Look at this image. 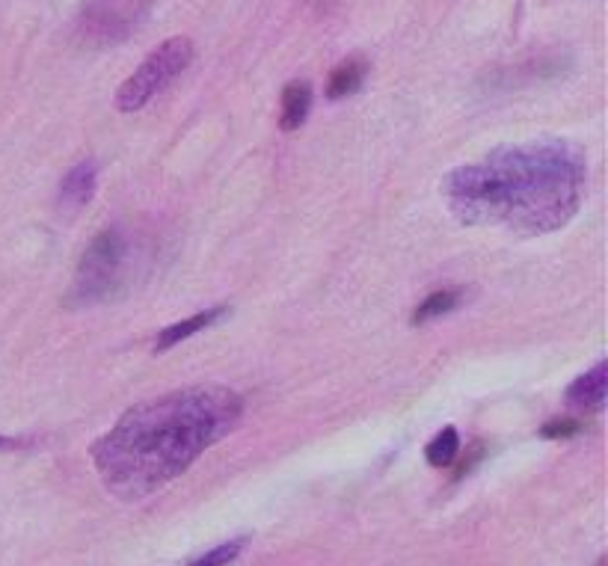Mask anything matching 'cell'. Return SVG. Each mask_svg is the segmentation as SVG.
<instances>
[{
    "instance_id": "1",
    "label": "cell",
    "mask_w": 608,
    "mask_h": 566,
    "mask_svg": "<svg viewBox=\"0 0 608 566\" xmlns=\"http://www.w3.org/2000/svg\"><path fill=\"white\" fill-rule=\"evenodd\" d=\"M244 418V398L226 386H190L131 406L95 445L92 466L107 492L143 501L184 475Z\"/></svg>"
},
{
    "instance_id": "2",
    "label": "cell",
    "mask_w": 608,
    "mask_h": 566,
    "mask_svg": "<svg viewBox=\"0 0 608 566\" xmlns=\"http://www.w3.org/2000/svg\"><path fill=\"white\" fill-rule=\"evenodd\" d=\"M588 161L561 137L502 146L442 178L451 214L466 226H505L525 238L564 229L582 205Z\"/></svg>"
},
{
    "instance_id": "3",
    "label": "cell",
    "mask_w": 608,
    "mask_h": 566,
    "mask_svg": "<svg viewBox=\"0 0 608 566\" xmlns=\"http://www.w3.org/2000/svg\"><path fill=\"white\" fill-rule=\"evenodd\" d=\"M128 252H131V241L119 226L98 232L87 246V252L81 255L72 288L66 294V306L69 309H89L95 303L110 300L125 282Z\"/></svg>"
},
{
    "instance_id": "4",
    "label": "cell",
    "mask_w": 608,
    "mask_h": 566,
    "mask_svg": "<svg viewBox=\"0 0 608 566\" xmlns=\"http://www.w3.org/2000/svg\"><path fill=\"white\" fill-rule=\"evenodd\" d=\"M190 63H193V42L187 36H173V39L161 42L137 66V72L119 86L116 107L122 113L143 110L152 98H158L161 92H167L181 78V72H187Z\"/></svg>"
},
{
    "instance_id": "5",
    "label": "cell",
    "mask_w": 608,
    "mask_h": 566,
    "mask_svg": "<svg viewBox=\"0 0 608 566\" xmlns=\"http://www.w3.org/2000/svg\"><path fill=\"white\" fill-rule=\"evenodd\" d=\"M158 0H84L78 33L89 45L107 48L128 39Z\"/></svg>"
},
{
    "instance_id": "6",
    "label": "cell",
    "mask_w": 608,
    "mask_h": 566,
    "mask_svg": "<svg viewBox=\"0 0 608 566\" xmlns=\"http://www.w3.org/2000/svg\"><path fill=\"white\" fill-rule=\"evenodd\" d=\"M95 187H98V163L92 158L75 163L60 181V193H57L60 214H78L81 208H87L95 196Z\"/></svg>"
},
{
    "instance_id": "7",
    "label": "cell",
    "mask_w": 608,
    "mask_h": 566,
    "mask_svg": "<svg viewBox=\"0 0 608 566\" xmlns=\"http://www.w3.org/2000/svg\"><path fill=\"white\" fill-rule=\"evenodd\" d=\"M608 395V362H597L588 374L576 377L573 386L567 389V404L588 409V412H600L606 406Z\"/></svg>"
},
{
    "instance_id": "8",
    "label": "cell",
    "mask_w": 608,
    "mask_h": 566,
    "mask_svg": "<svg viewBox=\"0 0 608 566\" xmlns=\"http://www.w3.org/2000/svg\"><path fill=\"white\" fill-rule=\"evenodd\" d=\"M226 315H229V306H214V309L196 312V315H190V318H184V321H178V324L161 329L158 338H155V353H167V350H173L175 344L193 338L196 332H205L208 326L220 324Z\"/></svg>"
},
{
    "instance_id": "9",
    "label": "cell",
    "mask_w": 608,
    "mask_h": 566,
    "mask_svg": "<svg viewBox=\"0 0 608 566\" xmlns=\"http://www.w3.org/2000/svg\"><path fill=\"white\" fill-rule=\"evenodd\" d=\"M570 66L567 57H537V60H528L511 72H499V86L502 89H517L522 83H537V81H549V78H558L564 75V69Z\"/></svg>"
},
{
    "instance_id": "10",
    "label": "cell",
    "mask_w": 608,
    "mask_h": 566,
    "mask_svg": "<svg viewBox=\"0 0 608 566\" xmlns=\"http://www.w3.org/2000/svg\"><path fill=\"white\" fill-rule=\"evenodd\" d=\"M312 110V83L291 81L282 89V110H279V128L282 131H297Z\"/></svg>"
},
{
    "instance_id": "11",
    "label": "cell",
    "mask_w": 608,
    "mask_h": 566,
    "mask_svg": "<svg viewBox=\"0 0 608 566\" xmlns=\"http://www.w3.org/2000/svg\"><path fill=\"white\" fill-rule=\"evenodd\" d=\"M368 78V63L362 57H350L345 63H339L330 75V83H327V98L333 101H342L353 92H359V86Z\"/></svg>"
},
{
    "instance_id": "12",
    "label": "cell",
    "mask_w": 608,
    "mask_h": 566,
    "mask_svg": "<svg viewBox=\"0 0 608 566\" xmlns=\"http://www.w3.org/2000/svg\"><path fill=\"white\" fill-rule=\"evenodd\" d=\"M460 300H463V291H457V288H442V291H434V294H431L428 300H422L419 309L413 312V326L431 324L436 318L454 312Z\"/></svg>"
},
{
    "instance_id": "13",
    "label": "cell",
    "mask_w": 608,
    "mask_h": 566,
    "mask_svg": "<svg viewBox=\"0 0 608 566\" xmlns=\"http://www.w3.org/2000/svg\"><path fill=\"white\" fill-rule=\"evenodd\" d=\"M457 454H460V436H457L454 427H442L434 439L428 442V448H425V457H428V463L434 469L451 466L457 460Z\"/></svg>"
},
{
    "instance_id": "14",
    "label": "cell",
    "mask_w": 608,
    "mask_h": 566,
    "mask_svg": "<svg viewBox=\"0 0 608 566\" xmlns=\"http://www.w3.org/2000/svg\"><path fill=\"white\" fill-rule=\"evenodd\" d=\"M244 546H247V537H235V540H229V543H220V546H214V549H208L205 555H199V558H193L187 566H229L238 561V555L244 552Z\"/></svg>"
},
{
    "instance_id": "15",
    "label": "cell",
    "mask_w": 608,
    "mask_h": 566,
    "mask_svg": "<svg viewBox=\"0 0 608 566\" xmlns=\"http://www.w3.org/2000/svg\"><path fill=\"white\" fill-rule=\"evenodd\" d=\"M582 433V424L573 421V418H561V421H549L540 427V436L543 439H570V436H579Z\"/></svg>"
},
{
    "instance_id": "16",
    "label": "cell",
    "mask_w": 608,
    "mask_h": 566,
    "mask_svg": "<svg viewBox=\"0 0 608 566\" xmlns=\"http://www.w3.org/2000/svg\"><path fill=\"white\" fill-rule=\"evenodd\" d=\"M27 439H12V436H0V451H12V448H27Z\"/></svg>"
},
{
    "instance_id": "17",
    "label": "cell",
    "mask_w": 608,
    "mask_h": 566,
    "mask_svg": "<svg viewBox=\"0 0 608 566\" xmlns=\"http://www.w3.org/2000/svg\"><path fill=\"white\" fill-rule=\"evenodd\" d=\"M597 566H606V561H600V564H597Z\"/></svg>"
}]
</instances>
